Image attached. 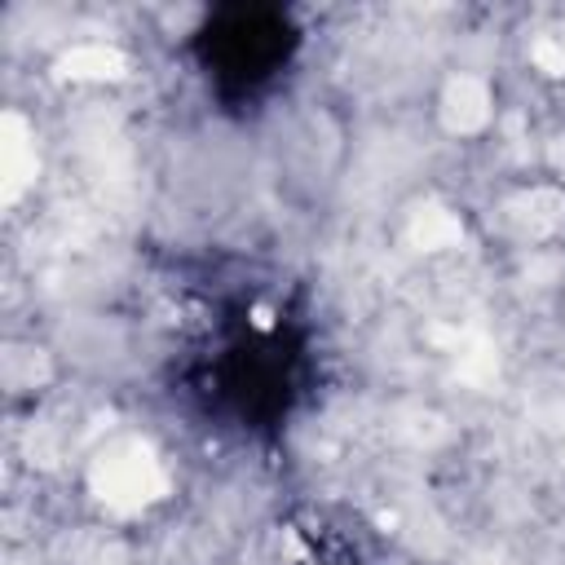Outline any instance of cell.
Here are the masks:
<instances>
[{"mask_svg": "<svg viewBox=\"0 0 565 565\" xmlns=\"http://www.w3.org/2000/svg\"><path fill=\"white\" fill-rule=\"evenodd\" d=\"M26 168H35V159H26V146H22V137H9V141H4V172H9V199H13L18 190H22V181H26L22 172H26Z\"/></svg>", "mask_w": 565, "mask_h": 565, "instance_id": "cell-3", "label": "cell"}, {"mask_svg": "<svg viewBox=\"0 0 565 565\" xmlns=\"http://www.w3.org/2000/svg\"><path fill=\"white\" fill-rule=\"evenodd\" d=\"M66 71H75V75H115L119 57L106 53V49H79V53L66 57Z\"/></svg>", "mask_w": 565, "mask_h": 565, "instance_id": "cell-2", "label": "cell"}, {"mask_svg": "<svg viewBox=\"0 0 565 565\" xmlns=\"http://www.w3.org/2000/svg\"><path fill=\"white\" fill-rule=\"evenodd\" d=\"M159 486H163V477H159L154 459H150L141 446H128V450L110 455V459L97 468V490H102V499H110V503H119V508L146 503L150 494H159Z\"/></svg>", "mask_w": 565, "mask_h": 565, "instance_id": "cell-1", "label": "cell"}]
</instances>
